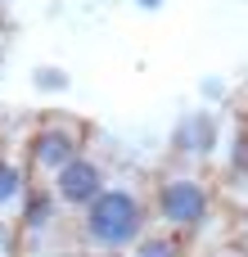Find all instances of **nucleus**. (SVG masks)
<instances>
[{
  "label": "nucleus",
  "instance_id": "f257e3e1",
  "mask_svg": "<svg viewBox=\"0 0 248 257\" xmlns=\"http://www.w3.org/2000/svg\"><path fill=\"white\" fill-rule=\"evenodd\" d=\"M145 235H149V203L131 185H108L95 203L77 212V239L95 257L131 253Z\"/></svg>",
  "mask_w": 248,
  "mask_h": 257
},
{
  "label": "nucleus",
  "instance_id": "f03ea898",
  "mask_svg": "<svg viewBox=\"0 0 248 257\" xmlns=\"http://www.w3.org/2000/svg\"><path fill=\"white\" fill-rule=\"evenodd\" d=\"M86 140H90V126L81 117H41L36 131L27 136V149H23V167L32 176V185H50L72 158L86 154Z\"/></svg>",
  "mask_w": 248,
  "mask_h": 257
},
{
  "label": "nucleus",
  "instance_id": "7ed1b4c3",
  "mask_svg": "<svg viewBox=\"0 0 248 257\" xmlns=\"http://www.w3.org/2000/svg\"><path fill=\"white\" fill-rule=\"evenodd\" d=\"M208 212H212V190H208L194 172H163V176H158L149 217H158L167 235L181 239V235L199 230V226L208 221Z\"/></svg>",
  "mask_w": 248,
  "mask_h": 257
},
{
  "label": "nucleus",
  "instance_id": "20e7f679",
  "mask_svg": "<svg viewBox=\"0 0 248 257\" xmlns=\"http://www.w3.org/2000/svg\"><path fill=\"white\" fill-rule=\"evenodd\" d=\"M104 190H108V172H104V163H99V158H90V154L72 158V163L50 181L54 203H59V208H68V212H81V208H86V203H95Z\"/></svg>",
  "mask_w": 248,
  "mask_h": 257
},
{
  "label": "nucleus",
  "instance_id": "39448f33",
  "mask_svg": "<svg viewBox=\"0 0 248 257\" xmlns=\"http://www.w3.org/2000/svg\"><path fill=\"white\" fill-rule=\"evenodd\" d=\"M172 149L181 158H208L217 149V122L212 113H185L176 122V136H172Z\"/></svg>",
  "mask_w": 248,
  "mask_h": 257
},
{
  "label": "nucleus",
  "instance_id": "423d86ee",
  "mask_svg": "<svg viewBox=\"0 0 248 257\" xmlns=\"http://www.w3.org/2000/svg\"><path fill=\"white\" fill-rule=\"evenodd\" d=\"M54 221H59V203H54L50 185H32L27 199H23V208H18V226H23V235H41V230H50Z\"/></svg>",
  "mask_w": 248,
  "mask_h": 257
},
{
  "label": "nucleus",
  "instance_id": "0eeeda50",
  "mask_svg": "<svg viewBox=\"0 0 248 257\" xmlns=\"http://www.w3.org/2000/svg\"><path fill=\"white\" fill-rule=\"evenodd\" d=\"M27 190H32L27 167H23V163H14V158H0V217H18V208H23Z\"/></svg>",
  "mask_w": 248,
  "mask_h": 257
},
{
  "label": "nucleus",
  "instance_id": "6e6552de",
  "mask_svg": "<svg viewBox=\"0 0 248 257\" xmlns=\"http://www.w3.org/2000/svg\"><path fill=\"white\" fill-rule=\"evenodd\" d=\"M131 257H181V239L176 235H145L136 248H131Z\"/></svg>",
  "mask_w": 248,
  "mask_h": 257
},
{
  "label": "nucleus",
  "instance_id": "1a4fd4ad",
  "mask_svg": "<svg viewBox=\"0 0 248 257\" xmlns=\"http://www.w3.org/2000/svg\"><path fill=\"white\" fill-rule=\"evenodd\" d=\"M36 90H68V72L63 68H36Z\"/></svg>",
  "mask_w": 248,
  "mask_h": 257
},
{
  "label": "nucleus",
  "instance_id": "9d476101",
  "mask_svg": "<svg viewBox=\"0 0 248 257\" xmlns=\"http://www.w3.org/2000/svg\"><path fill=\"white\" fill-rule=\"evenodd\" d=\"M230 163H235V172H239V176H248V131H244V136H235Z\"/></svg>",
  "mask_w": 248,
  "mask_h": 257
},
{
  "label": "nucleus",
  "instance_id": "9b49d317",
  "mask_svg": "<svg viewBox=\"0 0 248 257\" xmlns=\"http://www.w3.org/2000/svg\"><path fill=\"white\" fill-rule=\"evenodd\" d=\"M217 257H248L244 248H226V253H217Z\"/></svg>",
  "mask_w": 248,
  "mask_h": 257
},
{
  "label": "nucleus",
  "instance_id": "f8f14e48",
  "mask_svg": "<svg viewBox=\"0 0 248 257\" xmlns=\"http://www.w3.org/2000/svg\"><path fill=\"white\" fill-rule=\"evenodd\" d=\"M136 5H140V9H158L163 0H136Z\"/></svg>",
  "mask_w": 248,
  "mask_h": 257
},
{
  "label": "nucleus",
  "instance_id": "ddd939ff",
  "mask_svg": "<svg viewBox=\"0 0 248 257\" xmlns=\"http://www.w3.org/2000/svg\"><path fill=\"white\" fill-rule=\"evenodd\" d=\"M104 257H127V253H104Z\"/></svg>",
  "mask_w": 248,
  "mask_h": 257
},
{
  "label": "nucleus",
  "instance_id": "4468645a",
  "mask_svg": "<svg viewBox=\"0 0 248 257\" xmlns=\"http://www.w3.org/2000/svg\"><path fill=\"white\" fill-rule=\"evenodd\" d=\"M0 5H5V0H0Z\"/></svg>",
  "mask_w": 248,
  "mask_h": 257
}]
</instances>
